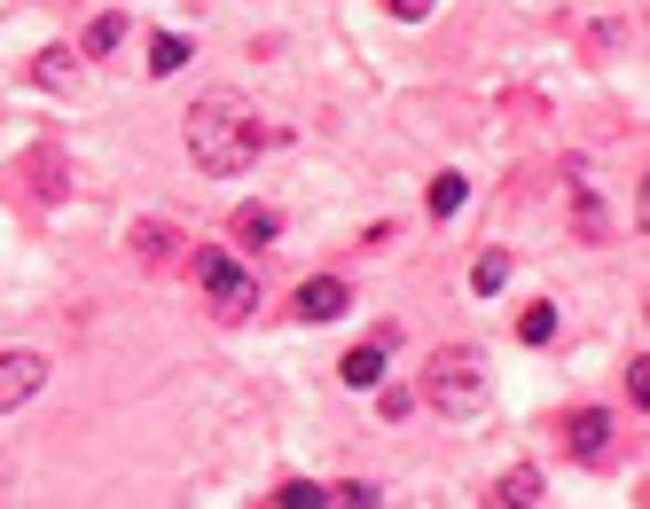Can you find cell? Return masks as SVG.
Returning <instances> with one entry per match:
<instances>
[{
    "label": "cell",
    "instance_id": "obj_1",
    "mask_svg": "<svg viewBox=\"0 0 650 509\" xmlns=\"http://www.w3.org/2000/svg\"><path fill=\"white\" fill-rule=\"evenodd\" d=\"M189 157L205 165L212 181H235L243 165L259 157V118L243 95H197L189 103Z\"/></svg>",
    "mask_w": 650,
    "mask_h": 509
},
{
    "label": "cell",
    "instance_id": "obj_2",
    "mask_svg": "<svg viewBox=\"0 0 650 509\" xmlns=\"http://www.w3.org/2000/svg\"><path fill=\"white\" fill-rule=\"evenodd\" d=\"M423 392H431L439 415H479V400H486V361H479L471 346H447V353H431Z\"/></svg>",
    "mask_w": 650,
    "mask_h": 509
},
{
    "label": "cell",
    "instance_id": "obj_3",
    "mask_svg": "<svg viewBox=\"0 0 650 509\" xmlns=\"http://www.w3.org/2000/svg\"><path fill=\"white\" fill-rule=\"evenodd\" d=\"M197 283H205L212 314H228V321H243V314L259 306V283H251V267H243V259H228V251H205V259H197Z\"/></svg>",
    "mask_w": 650,
    "mask_h": 509
},
{
    "label": "cell",
    "instance_id": "obj_4",
    "mask_svg": "<svg viewBox=\"0 0 650 509\" xmlns=\"http://www.w3.org/2000/svg\"><path fill=\"white\" fill-rule=\"evenodd\" d=\"M40 384H48V361L40 353H0V415L24 407V400H40Z\"/></svg>",
    "mask_w": 650,
    "mask_h": 509
},
{
    "label": "cell",
    "instance_id": "obj_5",
    "mask_svg": "<svg viewBox=\"0 0 650 509\" xmlns=\"http://www.w3.org/2000/svg\"><path fill=\"white\" fill-rule=\"evenodd\" d=\"M291 306H298L306 321H337V314L353 306V290H345L337 275H314V283H298V298H291Z\"/></svg>",
    "mask_w": 650,
    "mask_h": 509
},
{
    "label": "cell",
    "instance_id": "obj_6",
    "mask_svg": "<svg viewBox=\"0 0 650 509\" xmlns=\"http://www.w3.org/2000/svg\"><path fill=\"white\" fill-rule=\"evenodd\" d=\"M573 455L580 463H611V415L604 407H580L573 415Z\"/></svg>",
    "mask_w": 650,
    "mask_h": 509
},
{
    "label": "cell",
    "instance_id": "obj_7",
    "mask_svg": "<svg viewBox=\"0 0 650 509\" xmlns=\"http://www.w3.org/2000/svg\"><path fill=\"white\" fill-rule=\"evenodd\" d=\"M134 259H141V267H172V259H180V235L157 227V220H141V227H134Z\"/></svg>",
    "mask_w": 650,
    "mask_h": 509
},
{
    "label": "cell",
    "instance_id": "obj_8",
    "mask_svg": "<svg viewBox=\"0 0 650 509\" xmlns=\"http://www.w3.org/2000/svg\"><path fill=\"white\" fill-rule=\"evenodd\" d=\"M377 377H385V346L345 353V384H353V392H377Z\"/></svg>",
    "mask_w": 650,
    "mask_h": 509
},
{
    "label": "cell",
    "instance_id": "obj_9",
    "mask_svg": "<svg viewBox=\"0 0 650 509\" xmlns=\"http://www.w3.org/2000/svg\"><path fill=\"white\" fill-rule=\"evenodd\" d=\"M180 63H189V40H180V32H157V40H149V71L165 78V71H180Z\"/></svg>",
    "mask_w": 650,
    "mask_h": 509
},
{
    "label": "cell",
    "instance_id": "obj_10",
    "mask_svg": "<svg viewBox=\"0 0 650 509\" xmlns=\"http://www.w3.org/2000/svg\"><path fill=\"white\" fill-rule=\"evenodd\" d=\"M517 337H525V346H548V337H556V306H525L517 314Z\"/></svg>",
    "mask_w": 650,
    "mask_h": 509
},
{
    "label": "cell",
    "instance_id": "obj_11",
    "mask_svg": "<svg viewBox=\"0 0 650 509\" xmlns=\"http://www.w3.org/2000/svg\"><path fill=\"white\" fill-rule=\"evenodd\" d=\"M462 197H471V181H462V173H439V181H431V212H439V220L462 212Z\"/></svg>",
    "mask_w": 650,
    "mask_h": 509
},
{
    "label": "cell",
    "instance_id": "obj_12",
    "mask_svg": "<svg viewBox=\"0 0 650 509\" xmlns=\"http://www.w3.org/2000/svg\"><path fill=\"white\" fill-rule=\"evenodd\" d=\"M235 235H243V243H274V212H266V204H243V212H235Z\"/></svg>",
    "mask_w": 650,
    "mask_h": 509
},
{
    "label": "cell",
    "instance_id": "obj_13",
    "mask_svg": "<svg viewBox=\"0 0 650 509\" xmlns=\"http://www.w3.org/2000/svg\"><path fill=\"white\" fill-rule=\"evenodd\" d=\"M494 501H510V509H525V501H541V470H510Z\"/></svg>",
    "mask_w": 650,
    "mask_h": 509
},
{
    "label": "cell",
    "instance_id": "obj_14",
    "mask_svg": "<svg viewBox=\"0 0 650 509\" xmlns=\"http://www.w3.org/2000/svg\"><path fill=\"white\" fill-rule=\"evenodd\" d=\"M126 40V17H95V24H86V55H111Z\"/></svg>",
    "mask_w": 650,
    "mask_h": 509
},
{
    "label": "cell",
    "instance_id": "obj_15",
    "mask_svg": "<svg viewBox=\"0 0 650 509\" xmlns=\"http://www.w3.org/2000/svg\"><path fill=\"white\" fill-rule=\"evenodd\" d=\"M274 501H283V509H322L329 494H322L314 478H291V486H283V494H274Z\"/></svg>",
    "mask_w": 650,
    "mask_h": 509
},
{
    "label": "cell",
    "instance_id": "obj_16",
    "mask_svg": "<svg viewBox=\"0 0 650 509\" xmlns=\"http://www.w3.org/2000/svg\"><path fill=\"white\" fill-rule=\"evenodd\" d=\"M502 275H510V259H502V251H486V259L471 267V290H502Z\"/></svg>",
    "mask_w": 650,
    "mask_h": 509
},
{
    "label": "cell",
    "instance_id": "obj_17",
    "mask_svg": "<svg viewBox=\"0 0 650 509\" xmlns=\"http://www.w3.org/2000/svg\"><path fill=\"white\" fill-rule=\"evenodd\" d=\"M392 17H431V0H385Z\"/></svg>",
    "mask_w": 650,
    "mask_h": 509
}]
</instances>
